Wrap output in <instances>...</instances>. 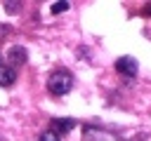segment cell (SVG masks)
<instances>
[{"instance_id": "obj_1", "label": "cell", "mask_w": 151, "mask_h": 141, "mask_svg": "<svg viewBox=\"0 0 151 141\" xmlns=\"http://www.w3.org/2000/svg\"><path fill=\"white\" fill-rule=\"evenodd\" d=\"M71 85H73V75H71L68 70H64V68L54 70V73L47 78V89H50L54 96H64V94L71 89Z\"/></svg>"}, {"instance_id": "obj_2", "label": "cell", "mask_w": 151, "mask_h": 141, "mask_svg": "<svg viewBox=\"0 0 151 141\" xmlns=\"http://www.w3.org/2000/svg\"><path fill=\"white\" fill-rule=\"evenodd\" d=\"M116 70H118L120 75H125V78H134V75H137V61H134L132 56H120V59L116 61Z\"/></svg>"}, {"instance_id": "obj_3", "label": "cell", "mask_w": 151, "mask_h": 141, "mask_svg": "<svg viewBox=\"0 0 151 141\" xmlns=\"http://www.w3.org/2000/svg\"><path fill=\"white\" fill-rule=\"evenodd\" d=\"M73 125H76V122H73L71 118H54V120L50 122V132L57 134V136H59V134H68V132L73 129Z\"/></svg>"}, {"instance_id": "obj_4", "label": "cell", "mask_w": 151, "mask_h": 141, "mask_svg": "<svg viewBox=\"0 0 151 141\" xmlns=\"http://www.w3.org/2000/svg\"><path fill=\"white\" fill-rule=\"evenodd\" d=\"M26 49L24 47H12L9 52H7V61H9V66L14 68V66H21V63H26Z\"/></svg>"}, {"instance_id": "obj_5", "label": "cell", "mask_w": 151, "mask_h": 141, "mask_svg": "<svg viewBox=\"0 0 151 141\" xmlns=\"http://www.w3.org/2000/svg\"><path fill=\"white\" fill-rule=\"evenodd\" d=\"M17 80V73L12 66H0V87H9Z\"/></svg>"}, {"instance_id": "obj_6", "label": "cell", "mask_w": 151, "mask_h": 141, "mask_svg": "<svg viewBox=\"0 0 151 141\" xmlns=\"http://www.w3.org/2000/svg\"><path fill=\"white\" fill-rule=\"evenodd\" d=\"M40 141H59V136H57V134H52V132L47 129V132H42V134H40Z\"/></svg>"}, {"instance_id": "obj_7", "label": "cell", "mask_w": 151, "mask_h": 141, "mask_svg": "<svg viewBox=\"0 0 151 141\" xmlns=\"http://www.w3.org/2000/svg\"><path fill=\"white\" fill-rule=\"evenodd\" d=\"M66 9H68V5H66V2H54V5H52V12H54V14L66 12Z\"/></svg>"}, {"instance_id": "obj_8", "label": "cell", "mask_w": 151, "mask_h": 141, "mask_svg": "<svg viewBox=\"0 0 151 141\" xmlns=\"http://www.w3.org/2000/svg\"><path fill=\"white\" fill-rule=\"evenodd\" d=\"M9 33H12V28H9V26H0V40H5Z\"/></svg>"}, {"instance_id": "obj_9", "label": "cell", "mask_w": 151, "mask_h": 141, "mask_svg": "<svg viewBox=\"0 0 151 141\" xmlns=\"http://www.w3.org/2000/svg\"><path fill=\"white\" fill-rule=\"evenodd\" d=\"M5 9L7 12H17L19 9V2H5Z\"/></svg>"}, {"instance_id": "obj_10", "label": "cell", "mask_w": 151, "mask_h": 141, "mask_svg": "<svg viewBox=\"0 0 151 141\" xmlns=\"http://www.w3.org/2000/svg\"><path fill=\"white\" fill-rule=\"evenodd\" d=\"M144 16H151V2H149V5L144 7Z\"/></svg>"}]
</instances>
